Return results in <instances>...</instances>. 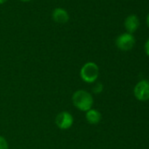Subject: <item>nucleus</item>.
I'll use <instances>...</instances> for the list:
<instances>
[{
    "label": "nucleus",
    "instance_id": "1",
    "mask_svg": "<svg viewBox=\"0 0 149 149\" xmlns=\"http://www.w3.org/2000/svg\"><path fill=\"white\" fill-rule=\"evenodd\" d=\"M72 103L74 106L81 111L86 112L91 110L94 104L92 94L85 90H78L72 95Z\"/></svg>",
    "mask_w": 149,
    "mask_h": 149
},
{
    "label": "nucleus",
    "instance_id": "2",
    "mask_svg": "<svg viewBox=\"0 0 149 149\" xmlns=\"http://www.w3.org/2000/svg\"><path fill=\"white\" fill-rule=\"evenodd\" d=\"M81 79L86 84H94L99 77V68L93 61H88L81 68Z\"/></svg>",
    "mask_w": 149,
    "mask_h": 149
},
{
    "label": "nucleus",
    "instance_id": "3",
    "mask_svg": "<svg viewBox=\"0 0 149 149\" xmlns=\"http://www.w3.org/2000/svg\"><path fill=\"white\" fill-rule=\"evenodd\" d=\"M115 44L117 47L121 51H130L135 45V38L131 33H124L117 37Z\"/></svg>",
    "mask_w": 149,
    "mask_h": 149
},
{
    "label": "nucleus",
    "instance_id": "4",
    "mask_svg": "<svg viewBox=\"0 0 149 149\" xmlns=\"http://www.w3.org/2000/svg\"><path fill=\"white\" fill-rule=\"evenodd\" d=\"M133 94L137 100L146 102L149 100V81L141 80L136 84L133 89Z\"/></svg>",
    "mask_w": 149,
    "mask_h": 149
},
{
    "label": "nucleus",
    "instance_id": "5",
    "mask_svg": "<svg viewBox=\"0 0 149 149\" xmlns=\"http://www.w3.org/2000/svg\"><path fill=\"white\" fill-rule=\"evenodd\" d=\"M74 124V117L73 115L67 111H63L57 114L55 117V125L61 130H68Z\"/></svg>",
    "mask_w": 149,
    "mask_h": 149
},
{
    "label": "nucleus",
    "instance_id": "6",
    "mask_svg": "<svg viewBox=\"0 0 149 149\" xmlns=\"http://www.w3.org/2000/svg\"><path fill=\"white\" fill-rule=\"evenodd\" d=\"M124 26H125L126 32L128 33L132 34L134 32L137 31V29L139 26V19L134 14L129 15L125 18V22H124Z\"/></svg>",
    "mask_w": 149,
    "mask_h": 149
},
{
    "label": "nucleus",
    "instance_id": "7",
    "mask_svg": "<svg viewBox=\"0 0 149 149\" xmlns=\"http://www.w3.org/2000/svg\"><path fill=\"white\" fill-rule=\"evenodd\" d=\"M52 19L55 23L58 24H65L69 20L68 13L61 7L55 8L52 13Z\"/></svg>",
    "mask_w": 149,
    "mask_h": 149
},
{
    "label": "nucleus",
    "instance_id": "8",
    "mask_svg": "<svg viewBox=\"0 0 149 149\" xmlns=\"http://www.w3.org/2000/svg\"><path fill=\"white\" fill-rule=\"evenodd\" d=\"M85 118L89 124L97 125L102 119V115L99 111L91 108V110H89L85 112Z\"/></svg>",
    "mask_w": 149,
    "mask_h": 149
},
{
    "label": "nucleus",
    "instance_id": "9",
    "mask_svg": "<svg viewBox=\"0 0 149 149\" xmlns=\"http://www.w3.org/2000/svg\"><path fill=\"white\" fill-rule=\"evenodd\" d=\"M104 91V85L102 83H96L92 88V91L94 94H100Z\"/></svg>",
    "mask_w": 149,
    "mask_h": 149
},
{
    "label": "nucleus",
    "instance_id": "10",
    "mask_svg": "<svg viewBox=\"0 0 149 149\" xmlns=\"http://www.w3.org/2000/svg\"><path fill=\"white\" fill-rule=\"evenodd\" d=\"M0 149H9V144L6 139L0 135Z\"/></svg>",
    "mask_w": 149,
    "mask_h": 149
},
{
    "label": "nucleus",
    "instance_id": "11",
    "mask_svg": "<svg viewBox=\"0 0 149 149\" xmlns=\"http://www.w3.org/2000/svg\"><path fill=\"white\" fill-rule=\"evenodd\" d=\"M144 48H145V52H146V55H148L149 56V39L146 40V42L145 43V47H144Z\"/></svg>",
    "mask_w": 149,
    "mask_h": 149
},
{
    "label": "nucleus",
    "instance_id": "12",
    "mask_svg": "<svg viewBox=\"0 0 149 149\" xmlns=\"http://www.w3.org/2000/svg\"><path fill=\"white\" fill-rule=\"evenodd\" d=\"M146 25H147V26L149 27V13H148V15H147V17H146Z\"/></svg>",
    "mask_w": 149,
    "mask_h": 149
},
{
    "label": "nucleus",
    "instance_id": "13",
    "mask_svg": "<svg viewBox=\"0 0 149 149\" xmlns=\"http://www.w3.org/2000/svg\"><path fill=\"white\" fill-rule=\"evenodd\" d=\"M8 0H0V5H4L5 3H6Z\"/></svg>",
    "mask_w": 149,
    "mask_h": 149
},
{
    "label": "nucleus",
    "instance_id": "14",
    "mask_svg": "<svg viewBox=\"0 0 149 149\" xmlns=\"http://www.w3.org/2000/svg\"><path fill=\"white\" fill-rule=\"evenodd\" d=\"M19 1H21V2H25V3H26V2H30V1H32V0H19Z\"/></svg>",
    "mask_w": 149,
    "mask_h": 149
}]
</instances>
